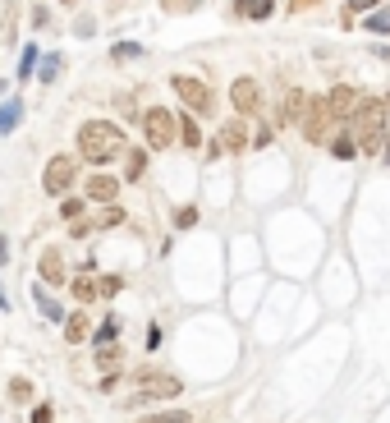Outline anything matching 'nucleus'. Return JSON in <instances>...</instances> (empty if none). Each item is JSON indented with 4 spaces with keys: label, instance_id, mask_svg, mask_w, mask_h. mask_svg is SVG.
<instances>
[{
    "label": "nucleus",
    "instance_id": "obj_16",
    "mask_svg": "<svg viewBox=\"0 0 390 423\" xmlns=\"http://www.w3.org/2000/svg\"><path fill=\"white\" fill-rule=\"evenodd\" d=\"M23 120V101L19 97H10L5 106H0V134H14V124Z\"/></svg>",
    "mask_w": 390,
    "mask_h": 423
},
{
    "label": "nucleus",
    "instance_id": "obj_7",
    "mask_svg": "<svg viewBox=\"0 0 390 423\" xmlns=\"http://www.w3.org/2000/svg\"><path fill=\"white\" fill-rule=\"evenodd\" d=\"M230 101H234V111L239 115H257L262 111V88H257V78H234Z\"/></svg>",
    "mask_w": 390,
    "mask_h": 423
},
{
    "label": "nucleus",
    "instance_id": "obj_1",
    "mask_svg": "<svg viewBox=\"0 0 390 423\" xmlns=\"http://www.w3.org/2000/svg\"><path fill=\"white\" fill-rule=\"evenodd\" d=\"M124 152V129L115 120H88L78 129V156L92 161V166H106Z\"/></svg>",
    "mask_w": 390,
    "mask_h": 423
},
{
    "label": "nucleus",
    "instance_id": "obj_5",
    "mask_svg": "<svg viewBox=\"0 0 390 423\" xmlns=\"http://www.w3.org/2000/svg\"><path fill=\"white\" fill-rule=\"evenodd\" d=\"M299 124H303V138H308V143H317L322 147L326 138H331V111H326V101L317 97V101H308V106H303V115H299Z\"/></svg>",
    "mask_w": 390,
    "mask_h": 423
},
{
    "label": "nucleus",
    "instance_id": "obj_38",
    "mask_svg": "<svg viewBox=\"0 0 390 423\" xmlns=\"http://www.w3.org/2000/svg\"><path fill=\"white\" fill-rule=\"evenodd\" d=\"M358 10H372V0H349V14H358Z\"/></svg>",
    "mask_w": 390,
    "mask_h": 423
},
{
    "label": "nucleus",
    "instance_id": "obj_6",
    "mask_svg": "<svg viewBox=\"0 0 390 423\" xmlns=\"http://www.w3.org/2000/svg\"><path fill=\"white\" fill-rule=\"evenodd\" d=\"M74 175H78V161L65 156V152H56L51 161H46V170H42V189L46 193H65L69 184H74Z\"/></svg>",
    "mask_w": 390,
    "mask_h": 423
},
{
    "label": "nucleus",
    "instance_id": "obj_31",
    "mask_svg": "<svg viewBox=\"0 0 390 423\" xmlns=\"http://www.w3.org/2000/svg\"><path fill=\"white\" fill-rule=\"evenodd\" d=\"M60 216H65V221L83 216V198H65V202H60Z\"/></svg>",
    "mask_w": 390,
    "mask_h": 423
},
{
    "label": "nucleus",
    "instance_id": "obj_37",
    "mask_svg": "<svg viewBox=\"0 0 390 423\" xmlns=\"http://www.w3.org/2000/svg\"><path fill=\"white\" fill-rule=\"evenodd\" d=\"M10 262V235H0V267Z\"/></svg>",
    "mask_w": 390,
    "mask_h": 423
},
{
    "label": "nucleus",
    "instance_id": "obj_39",
    "mask_svg": "<svg viewBox=\"0 0 390 423\" xmlns=\"http://www.w3.org/2000/svg\"><path fill=\"white\" fill-rule=\"evenodd\" d=\"M60 5H78V0H60Z\"/></svg>",
    "mask_w": 390,
    "mask_h": 423
},
{
    "label": "nucleus",
    "instance_id": "obj_13",
    "mask_svg": "<svg viewBox=\"0 0 390 423\" xmlns=\"http://www.w3.org/2000/svg\"><path fill=\"white\" fill-rule=\"evenodd\" d=\"M303 106H308V97H303L299 88H290L285 92V106H280V129H290V124H299V115H303Z\"/></svg>",
    "mask_w": 390,
    "mask_h": 423
},
{
    "label": "nucleus",
    "instance_id": "obj_26",
    "mask_svg": "<svg viewBox=\"0 0 390 423\" xmlns=\"http://www.w3.org/2000/svg\"><path fill=\"white\" fill-rule=\"evenodd\" d=\"M138 56H143V46H138V42H115L111 46V60H120V65H124V60H138Z\"/></svg>",
    "mask_w": 390,
    "mask_h": 423
},
{
    "label": "nucleus",
    "instance_id": "obj_30",
    "mask_svg": "<svg viewBox=\"0 0 390 423\" xmlns=\"http://www.w3.org/2000/svg\"><path fill=\"white\" fill-rule=\"evenodd\" d=\"M143 423H193L184 410H170V414H152V419H143Z\"/></svg>",
    "mask_w": 390,
    "mask_h": 423
},
{
    "label": "nucleus",
    "instance_id": "obj_34",
    "mask_svg": "<svg viewBox=\"0 0 390 423\" xmlns=\"http://www.w3.org/2000/svg\"><path fill=\"white\" fill-rule=\"evenodd\" d=\"M69 235H74V239H88V235H92V221L74 216V221H69Z\"/></svg>",
    "mask_w": 390,
    "mask_h": 423
},
{
    "label": "nucleus",
    "instance_id": "obj_33",
    "mask_svg": "<svg viewBox=\"0 0 390 423\" xmlns=\"http://www.w3.org/2000/svg\"><path fill=\"white\" fill-rule=\"evenodd\" d=\"M120 285H124L120 276H101L97 281V295H120Z\"/></svg>",
    "mask_w": 390,
    "mask_h": 423
},
{
    "label": "nucleus",
    "instance_id": "obj_18",
    "mask_svg": "<svg viewBox=\"0 0 390 423\" xmlns=\"http://www.w3.org/2000/svg\"><path fill=\"white\" fill-rule=\"evenodd\" d=\"M147 170V152L143 147H129V156H124V179H143Z\"/></svg>",
    "mask_w": 390,
    "mask_h": 423
},
{
    "label": "nucleus",
    "instance_id": "obj_17",
    "mask_svg": "<svg viewBox=\"0 0 390 423\" xmlns=\"http://www.w3.org/2000/svg\"><path fill=\"white\" fill-rule=\"evenodd\" d=\"M33 299H37V309H42V318H51V322H65V309H60V304L46 295V285L33 290Z\"/></svg>",
    "mask_w": 390,
    "mask_h": 423
},
{
    "label": "nucleus",
    "instance_id": "obj_12",
    "mask_svg": "<svg viewBox=\"0 0 390 423\" xmlns=\"http://www.w3.org/2000/svg\"><path fill=\"white\" fill-rule=\"evenodd\" d=\"M276 0H234V19H248V23H262L271 19Z\"/></svg>",
    "mask_w": 390,
    "mask_h": 423
},
{
    "label": "nucleus",
    "instance_id": "obj_27",
    "mask_svg": "<svg viewBox=\"0 0 390 423\" xmlns=\"http://www.w3.org/2000/svg\"><path fill=\"white\" fill-rule=\"evenodd\" d=\"M363 23H368V33H381V37H386V33H390V10H372Z\"/></svg>",
    "mask_w": 390,
    "mask_h": 423
},
{
    "label": "nucleus",
    "instance_id": "obj_2",
    "mask_svg": "<svg viewBox=\"0 0 390 423\" xmlns=\"http://www.w3.org/2000/svg\"><path fill=\"white\" fill-rule=\"evenodd\" d=\"M134 387H143L134 396V405H143V401H170V396H179V391H184V382H179L175 373H161V368H138V373H134Z\"/></svg>",
    "mask_w": 390,
    "mask_h": 423
},
{
    "label": "nucleus",
    "instance_id": "obj_36",
    "mask_svg": "<svg viewBox=\"0 0 390 423\" xmlns=\"http://www.w3.org/2000/svg\"><path fill=\"white\" fill-rule=\"evenodd\" d=\"M46 23H51V10H46V5H33V28H46Z\"/></svg>",
    "mask_w": 390,
    "mask_h": 423
},
{
    "label": "nucleus",
    "instance_id": "obj_11",
    "mask_svg": "<svg viewBox=\"0 0 390 423\" xmlns=\"http://www.w3.org/2000/svg\"><path fill=\"white\" fill-rule=\"evenodd\" d=\"M115 198H120L115 175H88V202H115Z\"/></svg>",
    "mask_w": 390,
    "mask_h": 423
},
{
    "label": "nucleus",
    "instance_id": "obj_22",
    "mask_svg": "<svg viewBox=\"0 0 390 423\" xmlns=\"http://www.w3.org/2000/svg\"><path fill=\"white\" fill-rule=\"evenodd\" d=\"M326 143H331V152L340 156V161H349V156L358 152V138L354 134H335V138H326Z\"/></svg>",
    "mask_w": 390,
    "mask_h": 423
},
{
    "label": "nucleus",
    "instance_id": "obj_28",
    "mask_svg": "<svg viewBox=\"0 0 390 423\" xmlns=\"http://www.w3.org/2000/svg\"><path fill=\"white\" fill-rule=\"evenodd\" d=\"M115 332H120V318H106V322H101V332L92 336V346H111Z\"/></svg>",
    "mask_w": 390,
    "mask_h": 423
},
{
    "label": "nucleus",
    "instance_id": "obj_29",
    "mask_svg": "<svg viewBox=\"0 0 390 423\" xmlns=\"http://www.w3.org/2000/svg\"><path fill=\"white\" fill-rule=\"evenodd\" d=\"M166 5V14H189V10H198L202 0H161Z\"/></svg>",
    "mask_w": 390,
    "mask_h": 423
},
{
    "label": "nucleus",
    "instance_id": "obj_32",
    "mask_svg": "<svg viewBox=\"0 0 390 423\" xmlns=\"http://www.w3.org/2000/svg\"><path fill=\"white\" fill-rule=\"evenodd\" d=\"M193 221H198V207H179L175 212V225H179V230H189Z\"/></svg>",
    "mask_w": 390,
    "mask_h": 423
},
{
    "label": "nucleus",
    "instance_id": "obj_9",
    "mask_svg": "<svg viewBox=\"0 0 390 423\" xmlns=\"http://www.w3.org/2000/svg\"><path fill=\"white\" fill-rule=\"evenodd\" d=\"M216 143H221V152H244V147H248V124H244V115L225 120L221 134H216Z\"/></svg>",
    "mask_w": 390,
    "mask_h": 423
},
{
    "label": "nucleus",
    "instance_id": "obj_14",
    "mask_svg": "<svg viewBox=\"0 0 390 423\" xmlns=\"http://www.w3.org/2000/svg\"><path fill=\"white\" fill-rule=\"evenodd\" d=\"M88 336H92V318H88V313H69V318H65V341H69V346H83Z\"/></svg>",
    "mask_w": 390,
    "mask_h": 423
},
{
    "label": "nucleus",
    "instance_id": "obj_40",
    "mask_svg": "<svg viewBox=\"0 0 390 423\" xmlns=\"http://www.w3.org/2000/svg\"><path fill=\"white\" fill-rule=\"evenodd\" d=\"M0 88H5V78H0Z\"/></svg>",
    "mask_w": 390,
    "mask_h": 423
},
{
    "label": "nucleus",
    "instance_id": "obj_25",
    "mask_svg": "<svg viewBox=\"0 0 390 423\" xmlns=\"http://www.w3.org/2000/svg\"><path fill=\"white\" fill-rule=\"evenodd\" d=\"M37 56H42V51H37L33 42H28V46H23V51H19V78H28V74H33V69H37Z\"/></svg>",
    "mask_w": 390,
    "mask_h": 423
},
{
    "label": "nucleus",
    "instance_id": "obj_19",
    "mask_svg": "<svg viewBox=\"0 0 390 423\" xmlns=\"http://www.w3.org/2000/svg\"><path fill=\"white\" fill-rule=\"evenodd\" d=\"M10 401H14V405H33V401H37L33 382H28V378H14V382H10Z\"/></svg>",
    "mask_w": 390,
    "mask_h": 423
},
{
    "label": "nucleus",
    "instance_id": "obj_35",
    "mask_svg": "<svg viewBox=\"0 0 390 423\" xmlns=\"http://www.w3.org/2000/svg\"><path fill=\"white\" fill-rule=\"evenodd\" d=\"M33 423H56V410H51V405H37V410H33Z\"/></svg>",
    "mask_w": 390,
    "mask_h": 423
},
{
    "label": "nucleus",
    "instance_id": "obj_4",
    "mask_svg": "<svg viewBox=\"0 0 390 423\" xmlns=\"http://www.w3.org/2000/svg\"><path fill=\"white\" fill-rule=\"evenodd\" d=\"M143 138H147V147L166 152V147L175 143V115H170L166 106H152V111H143Z\"/></svg>",
    "mask_w": 390,
    "mask_h": 423
},
{
    "label": "nucleus",
    "instance_id": "obj_8",
    "mask_svg": "<svg viewBox=\"0 0 390 423\" xmlns=\"http://www.w3.org/2000/svg\"><path fill=\"white\" fill-rule=\"evenodd\" d=\"M322 101H326V111H331V120H349L354 106H358V92L349 88V83H340V88H331Z\"/></svg>",
    "mask_w": 390,
    "mask_h": 423
},
{
    "label": "nucleus",
    "instance_id": "obj_20",
    "mask_svg": "<svg viewBox=\"0 0 390 423\" xmlns=\"http://www.w3.org/2000/svg\"><path fill=\"white\" fill-rule=\"evenodd\" d=\"M74 299L78 304H92V299H97V276H92V272H88V276H74Z\"/></svg>",
    "mask_w": 390,
    "mask_h": 423
},
{
    "label": "nucleus",
    "instance_id": "obj_3",
    "mask_svg": "<svg viewBox=\"0 0 390 423\" xmlns=\"http://www.w3.org/2000/svg\"><path fill=\"white\" fill-rule=\"evenodd\" d=\"M170 88L179 92V101H184L193 115H212V111H216V97H212V88H207L202 78H193V74H175V78H170Z\"/></svg>",
    "mask_w": 390,
    "mask_h": 423
},
{
    "label": "nucleus",
    "instance_id": "obj_21",
    "mask_svg": "<svg viewBox=\"0 0 390 423\" xmlns=\"http://www.w3.org/2000/svg\"><path fill=\"white\" fill-rule=\"evenodd\" d=\"M60 69H65V60H60V56H37V74H42V83H56Z\"/></svg>",
    "mask_w": 390,
    "mask_h": 423
},
{
    "label": "nucleus",
    "instance_id": "obj_15",
    "mask_svg": "<svg viewBox=\"0 0 390 423\" xmlns=\"http://www.w3.org/2000/svg\"><path fill=\"white\" fill-rule=\"evenodd\" d=\"M175 138H179L184 147H202V129H198V120H193V115L175 120Z\"/></svg>",
    "mask_w": 390,
    "mask_h": 423
},
{
    "label": "nucleus",
    "instance_id": "obj_23",
    "mask_svg": "<svg viewBox=\"0 0 390 423\" xmlns=\"http://www.w3.org/2000/svg\"><path fill=\"white\" fill-rule=\"evenodd\" d=\"M120 221H124V207H115V202H106V207L97 212V221H92V225H97V230H111V225H120Z\"/></svg>",
    "mask_w": 390,
    "mask_h": 423
},
{
    "label": "nucleus",
    "instance_id": "obj_10",
    "mask_svg": "<svg viewBox=\"0 0 390 423\" xmlns=\"http://www.w3.org/2000/svg\"><path fill=\"white\" fill-rule=\"evenodd\" d=\"M37 276H42V285H65V258L56 253V248H46L42 258H37Z\"/></svg>",
    "mask_w": 390,
    "mask_h": 423
},
{
    "label": "nucleus",
    "instance_id": "obj_24",
    "mask_svg": "<svg viewBox=\"0 0 390 423\" xmlns=\"http://www.w3.org/2000/svg\"><path fill=\"white\" fill-rule=\"evenodd\" d=\"M97 368L101 373H115L120 368V346H97Z\"/></svg>",
    "mask_w": 390,
    "mask_h": 423
}]
</instances>
